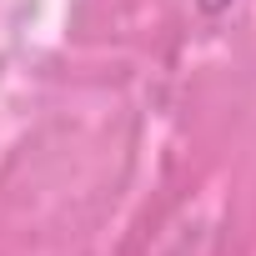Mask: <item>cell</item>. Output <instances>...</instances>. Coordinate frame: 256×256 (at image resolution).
<instances>
[{
	"mask_svg": "<svg viewBox=\"0 0 256 256\" xmlns=\"http://www.w3.org/2000/svg\"><path fill=\"white\" fill-rule=\"evenodd\" d=\"M226 6H231V0H201V10H206V16H216V10H226Z\"/></svg>",
	"mask_w": 256,
	"mask_h": 256,
	"instance_id": "1",
	"label": "cell"
}]
</instances>
